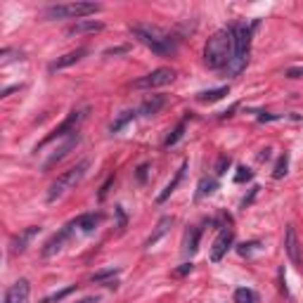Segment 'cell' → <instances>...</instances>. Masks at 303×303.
Listing matches in <instances>:
<instances>
[{
	"mask_svg": "<svg viewBox=\"0 0 303 303\" xmlns=\"http://www.w3.org/2000/svg\"><path fill=\"white\" fill-rule=\"evenodd\" d=\"M111 183H114V175H109L107 183L102 185V190H100V195H98L100 202H104V199H107V192H109V187H111Z\"/></svg>",
	"mask_w": 303,
	"mask_h": 303,
	"instance_id": "cell-32",
	"label": "cell"
},
{
	"mask_svg": "<svg viewBox=\"0 0 303 303\" xmlns=\"http://www.w3.org/2000/svg\"><path fill=\"white\" fill-rule=\"evenodd\" d=\"M230 163H232V159H230L227 154H220L216 161V175H225L227 168H230Z\"/></svg>",
	"mask_w": 303,
	"mask_h": 303,
	"instance_id": "cell-29",
	"label": "cell"
},
{
	"mask_svg": "<svg viewBox=\"0 0 303 303\" xmlns=\"http://www.w3.org/2000/svg\"><path fill=\"white\" fill-rule=\"evenodd\" d=\"M192 268H195L192 263H183V265H180V268L175 270V275H178V277H185L187 272H192Z\"/></svg>",
	"mask_w": 303,
	"mask_h": 303,
	"instance_id": "cell-36",
	"label": "cell"
},
{
	"mask_svg": "<svg viewBox=\"0 0 303 303\" xmlns=\"http://www.w3.org/2000/svg\"><path fill=\"white\" fill-rule=\"evenodd\" d=\"M287 171H289V154L284 152L280 159H277V163H275V171H272V178L275 180H280V178H284L287 175Z\"/></svg>",
	"mask_w": 303,
	"mask_h": 303,
	"instance_id": "cell-25",
	"label": "cell"
},
{
	"mask_svg": "<svg viewBox=\"0 0 303 303\" xmlns=\"http://www.w3.org/2000/svg\"><path fill=\"white\" fill-rule=\"evenodd\" d=\"M277 119H282V116H277V114H260L258 116V121H277Z\"/></svg>",
	"mask_w": 303,
	"mask_h": 303,
	"instance_id": "cell-38",
	"label": "cell"
},
{
	"mask_svg": "<svg viewBox=\"0 0 303 303\" xmlns=\"http://www.w3.org/2000/svg\"><path fill=\"white\" fill-rule=\"evenodd\" d=\"M12 90H19V86H12V88H5V90H2V98H7V95H10Z\"/></svg>",
	"mask_w": 303,
	"mask_h": 303,
	"instance_id": "cell-41",
	"label": "cell"
},
{
	"mask_svg": "<svg viewBox=\"0 0 303 303\" xmlns=\"http://www.w3.org/2000/svg\"><path fill=\"white\" fill-rule=\"evenodd\" d=\"M100 299L98 296H86V299H81V301H76V303H98Z\"/></svg>",
	"mask_w": 303,
	"mask_h": 303,
	"instance_id": "cell-40",
	"label": "cell"
},
{
	"mask_svg": "<svg viewBox=\"0 0 303 303\" xmlns=\"http://www.w3.org/2000/svg\"><path fill=\"white\" fill-rule=\"evenodd\" d=\"M171 225H173V218H171V216L159 218V223H156V227H154V232H152L150 237H147V242H145V247L150 249L152 244H156V242H159V239H161L163 235H166V232L171 230Z\"/></svg>",
	"mask_w": 303,
	"mask_h": 303,
	"instance_id": "cell-17",
	"label": "cell"
},
{
	"mask_svg": "<svg viewBox=\"0 0 303 303\" xmlns=\"http://www.w3.org/2000/svg\"><path fill=\"white\" fill-rule=\"evenodd\" d=\"M232 242H235V232H232V227H223V230H220V235L216 237V242H213V247H211V260H213V263H220L223 256L227 253V249L232 247Z\"/></svg>",
	"mask_w": 303,
	"mask_h": 303,
	"instance_id": "cell-10",
	"label": "cell"
},
{
	"mask_svg": "<svg viewBox=\"0 0 303 303\" xmlns=\"http://www.w3.org/2000/svg\"><path fill=\"white\" fill-rule=\"evenodd\" d=\"M100 220H102V213H83V216L76 218L74 223H76V227H81L83 232H93V230L100 225Z\"/></svg>",
	"mask_w": 303,
	"mask_h": 303,
	"instance_id": "cell-19",
	"label": "cell"
},
{
	"mask_svg": "<svg viewBox=\"0 0 303 303\" xmlns=\"http://www.w3.org/2000/svg\"><path fill=\"white\" fill-rule=\"evenodd\" d=\"M175 81V71L171 66H161V69H154L152 74L142 76L138 81H133V88L138 90H152V88H161V86H168Z\"/></svg>",
	"mask_w": 303,
	"mask_h": 303,
	"instance_id": "cell-7",
	"label": "cell"
},
{
	"mask_svg": "<svg viewBox=\"0 0 303 303\" xmlns=\"http://www.w3.org/2000/svg\"><path fill=\"white\" fill-rule=\"evenodd\" d=\"M74 227H76V223L71 220V223H69V225H64L62 230H59V232H54L52 237L45 242L43 251H41V256H43V258H50V256H54L57 251H62V247L66 244V239L71 237V230H74Z\"/></svg>",
	"mask_w": 303,
	"mask_h": 303,
	"instance_id": "cell-9",
	"label": "cell"
},
{
	"mask_svg": "<svg viewBox=\"0 0 303 303\" xmlns=\"http://www.w3.org/2000/svg\"><path fill=\"white\" fill-rule=\"evenodd\" d=\"M147 171H150V163H140L138 171H135V180H138V183H145V180H147Z\"/></svg>",
	"mask_w": 303,
	"mask_h": 303,
	"instance_id": "cell-31",
	"label": "cell"
},
{
	"mask_svg": "<svg viewBox=\"0 0 303 303\" xmlns=\"http://www.w3.org/2000/svg\"><path fill=\"white\" fill-rule=\"evenodd\" d=\"M230 93V88L227 86H220V88H213V90H206V93H199L197 100L202 102V104H211V102H218V100H223Z\"/></svg>",
	"mask_w": 303,
	"mask_h": 303,
	"instance_id": "cell-21",
	"label": "cell"
},
{
	"mask_svg": "<svg viewBox=\"0 0 303 303\" xmlns=\"http://www.w3.org/2000/svg\"><path fill=\"white\" fill-rule=\"evenodd\" d=\"M199 237H202V230H199V227H190V230L185 232L183 251L187 253V256H192V253H197V249H199Z\"/></svg>",
	"mask_w": 303,
	"mask_h": 303,
	"instance_id": "cell-18",
	"label": "cell"
},
{
	"mask_svg": "<svg viewBox=\"0 0 303 303\" xmlns=\"http://www.w3.org/2000/svg\"><path fill=\"white\" fill-rule=\"evenodd\" d=\"M287 78H303V66H292V69H287L284 71Z\"/></svg>",
	"mask_w": 303,
	"mask_h": 303,
	"instance_id": "cell-33",
	"label": "cell"
},
{
	"mask_svg": "<svg viewBox=\"0 0 303 303\" xmlns=\"http://www.w3.org/2000/svg\"><path fill=\"white\" fill-rule=\"evenodd\" d=\"M119 272H121L119 268H107V270H100V272H95V275H93V282H104V284H107V282H111L109 277H116Z\"/></svg>",
	"mask_w": 303,
	"mask_h": 303,
	"instance_id": "cell-28",
	"label": "cell"
},
{
	"mask_svg": "<svg viewBox=\"0 0 303 303\" xmlns=\"http://www.w3.org/2000/svg\"><path fill=\"white\" fill-rule=\"evenodd\" d=\"M78 142H81V135H78V133H74V135H69V138L64 140V145H59V147L54 150V154H50V159H48V161L43 163V168H45V171H50V168H52V166H54L57 161H62V159H64L66 154H69V152L74 150V147L78 145Z\"/></svg>",
	"mask_w": 303,
	"mask_h": 303,
	"instance_id": "cell-13",
	"label": "cell"
},
{
	"mask_svg": "<svg viewBox=\"0 0 303 303\" xmlns=\"http://www.w3.org/2000/svg\"><path fill=\"white\" fill-rule=\"evenodd\" d=\"M86 114H88V109H74V111H69V114H66V119L62 121V123H59V126H57V128H54L52 133H50V135H48V138H45V140L41 142V145H38V147H36V152L43 150L45 145H50V142L57 140V138H66V135H74L76 128L81 126V121L86 119Z\"/></svg>",
	"mask_w": 303,
	"mask_h": 303,
	"instance_id": "cell-6",
	"label": "cell"
},
{
	"mask_svg": "<svg viewBox=\"0 0 303 303\" xmlns=\"http://www.w3.org/2000/svg\"><path fill=\"white\" fill-rule=\"evenodd\" d=\"M130 33H133V38H138L145 48H150L156 54H171L178 48V41L171 33L159 26H152V24H135V26H130Z\"/></svg>",
	"mask_w": 303,
	"mask_h": 303,
	"instance_id": "cell-2",
	"label": "cell"
},
{
	"mask_svg": "<svg viewBox=\"0 0 303 303\" xmlns=\"http://www.w3.org/2000/svg\"><path fill=\"white\" fill-rule=\"evenodd\" d=\"M258 190H260V187H253V190H251V195H249V197H244V202H242V206H244V208H247V206H249L251 202H253V197L258 195Z\"/></svg>",
	"mask_w": 303,
	"mask_h": 303,
	"instance_id": "cell-37",
	"label": "cell"
},
{
	"mask_svg": "<svg viewBox=\"0 0 303 303\" xmlns=\"http://www.w3.org/2000/svg\"><path fill=\"white\" fill-rule=\"evenodd\" d=\"M256 247H258V242H249V244H242V247H239V253H242V256H249L251 251L256 249Z\"/></svg>",
	"mask_w": 303,
	"mask_h": 303,
	"instance_id": "cell-34",
	"label": "cell"
},
{
	"mask_svg": "<svg viewBox=\"0 0 303 303\" xmlns=\"http://www.w3.org/2000/svg\"><path fill=\"white\" fill-rule=\"evenodd\" d=\"M218 190V180L213 178H202L199 185H197V199H204L206 195H213Z\"/></svg>",
	"mask_w": 303,
	"mask_h": 303,
	"instance_id": "cell-23",
	"label": "cell"
},
{
	"mask_svg": "<svg viewBox=\"0 0 303 303\" xmlns=\"http://www.w3.org/2000/svg\"><path fill=\"white\" fill-rule=\"evenodd\" d=\"M183 135H185V121H180V123H178V126H175L171 133H168V138L163 140V147H166V150H168V147H173V145L180 140Z\"/></svg>",
	"mask_w": 303,
	"mask_h": 303,
	"instance_id": "cell-26",
	"label": "cell"
},
{
	"mask_svg": "<svg viewBox=\"0 0 303 303\" xmlns=\"http://www.w3.org/2000/svg\"><path fill=\"white\" fill-rule=\"evenodd\" d=\"M235 54V36L232 29H220L216 31L204 45V62L208 69H223L230 64Z\"/></svg>",
	"mask_w": 303,
	"mask_h": 303,
	"instance_id": "cell-1",
	"label": "cell"
},
{
	"mask_svg": "<svg viewBox=\"0 0 303 303\" xmlns=\"http://www.w3.org/2000/svg\"><path fill=\"white\" fill-rule=\"evenodd\" d=\"M114 211H116V218H119V230H123L126 227V211H123V206H116Z\"/></svg>",
	"mask_w": 303,
	"mask_h": 303,
	"instance_id": "cell-35",
	"label": "cell"
},
{
	"mask_svg": "<svg viewBox=\"0 0 303 303\" xmlns=\"http://www.w3.org/2000/svg\"><path fill=\"white\" fill-rule=\"evenodd\" d=\"M98 2H66V5H52V7H48L45 10V17L48 19H83L88 14H95L100 12Z\"/></svg>",
	"mask_w": 303,
	"mask_h": 303,
	"instance_id": "cell-5",
	"label": "cell"
},
{
	"mask_svg": "<svg viewBox=\"0 0 303 303\" xmlns=\"http://www.w3.org/2000/svg\"><path fill=\"white\" fill-rule=\"evenodd\" d=\"M135 116H138V111H135V109H126V111H121L119 116H116V121H111L109 130H111V133H119V130L126 128V126H128Z\"/></svg>",
	"mask_w": 303,
	"mask_h": 303,
	"instance_id": "cell-22",
	"label": "cell"
},
{
	"mask_svg": "<svg viewBox=\"0 0 303 303\" xmlns=\"http://www.w3.org/2000/svg\"><path fill=\"white\" fill-rule=\"evenodd\" d=\"M251 31L249 26H232V36H235V54L227 64V71L232 76L242 74V69L247 66L249 59V45H251Z\"/></svg>",
	"mask_w": 303,
	"mask_h": 303,
	"instance_id": "cell-4",
	"label": "cell"
},
{
	"mask_svg": "<svg viewBox=\"0 0 303 303\" xmlns=\"http://www.w3.org/2000/svg\"><path fill=\"white\" fill-rule=\"evenodd\" d=\"M104 29L102 22H95V19H81V22L71 24L66 29V36H83V33H98Z\"/></svg>",
	"mask_w": 303,
	"mask_h": 303,
	"instance_id": "cell-14",
	"label": "cell"
},
{
	"mask_svg": "<svg viewBox=\"0 0 303 303\" xmlns=\"http://www.w3.org/2000/svg\"><path fill=\"white\" fill-rule=\"evenodd\" d=\"M38 232H41V225H31V227H26V230H22V232H17L10 242V251L12 253H24L26 247L31 244V239L36 237Z\"/></svg>",
	"mask_w": 303,
	"mask_h": 303,
	"instance_id": "cell-12",
	"label": "cell"
},
{
	"mask_svg": "<svg viewBox=\"0 0 303 303\" xmlns=\"http://www.w3.org/2000/svg\"><path fill=\"white\" fill-rule=\"evenodd\" d=\"M29 294H31L29 280H17L10 289L5 292V301L2 303H29Z\"/></svg>",
	"mask_w": 303,
	"mask_h": 303,
	"instance_id": "cell-11",
	"label": "cell"
},
{
	"mask_svg": "<svg viewBox=\"0 0 303 303\" xmlns=\"http://www.w3.org/2000/svg\"><path fill=\"white\" fill-rule=\"evenodd\" d=\"M163 104H166V95H152L140 104V114L142 116H156L163 109Z\"/></svg>",
	"mask_w": 303,
	"mask_h": 303,
	"instance_id": "cell-16",
	"label": "cell"
},
{
	"mask_svg": "<svg viewBox=\"0 0 303 303\" xmlns=\"http://www.w3.org/2000/svg\"><path fill=\"white\" fill-rule=\"evenodd\" d=\"M251 178H253V171L247 168V166H239L237 173H235V183H247V180H251Z\"/></svg>",
	"mask_w": 303,
	"mask_h": 303,
	"instance_id": "cell-30",
	"label": "cell"
},
{
	"mask_svg": "<svg viewBox=\"0 0 303 303\" xmlns=\"http://www.w3.org/2000/svg\"><path fill=\"white\" fill-rule=\"evenodd\" d=\"M185 171H187V161H185L183 166L178 168V173H175V178H173V180H171V183H168V185H166V190H163L161 195L156 197V202H159V204H163V202H166V199H168V197H171V195H173V192H175V187L180 185V180H183Z\"/></svg>",
	"mask_w": 303,
	"mask_h": 303,
	"instance_id": "cell-20",
	"label": "cell"
},
{
	"mask_svg": "<svg viewBox=\"0 0 303 303\" xmlns=\"http://www.w3.org/2000/svg\"><path fill=\"white\" fill-rule=\"evenodd\" d=\"M270 152H272V150H263V152L258 154V159H260V161H268V159H270Z\"/></svg>",
	"mask_w": 303,
	"mask_h": 303,
	"instance_id": "cell-39",
	"label": "cell"
},
{
	"mask_svg": "<svg viewBox=\"0 0 303 303\" xmlns=\"http://www.w3.org/2000/svg\"><path fill=\"white\" fill-rule=\"evenodd\" d=\"M284 251L296 268H303V249H301V242L296 237V230L294 225H287L284 230Z\"/></svg>",
	"mask_w": 303,
	"mask_h": 303,
	"instance_id": "cell-8",
	"label": "cell"
},
{
	"mask_svg": "<svg viewBox=\"0 0 303 303\" xmlns=\"http://www.w3.org/2000/svg\"><path fill=\"white\" fill-rule=\"evenodd\" d=\"M88 166H90V161H88V159H83V161L76 163L74 168H69L66 173H62L52 185H50V190H48V197H45V199L52 204V202H57V199L64 195V192L74 190L76 185L83 180V175H86V171H88Z\"/></svg>",
	"mask_w": 303,
	"mask_h": 303,
	"instance_id": "cell-3",
	"label": "cell"
},
{
	"mask_svg": "<svg viewBox=\"0 0 303 303\" xmlns=\"http://www.w3.org/2000/svg\"><path fill=\"white\" fill-rule=\"evenodd\" d=\"M76 292V284H69L66 289H62V292H54V294H50L48 299H43V303H57V301H64L69 294H74Z\"/></svg>",
	"mask_w": 303,
	"mask_h": 303,
	"instance_id": "cell-27",
	"label": "cell"
},
{
	"mask_svg": "<svg viewBox=\"0 0 303 303\" xmlns=\"http://www.w3.org/2000/svg\"><path fill=\"white\" fill-rule=\"evenodd\" d=\"M88 50L86 48H78V50H71V52H66L64 57H59V59H54L52 64L48 66L50 71H59V69H66V66H71V64H76L78 59H83V54H86Z\"/></svg>",
	"mask_w": 303,
	"mask_h": 303,
	"instance_id": "cell-15",
	"label": "cell"
},
{
	"mask_svg": "<svg viewBox=\"0 0 303 303\" xmlns=\"http://www.w3.org/2000/svg\"><path fill=\"white\" fill-rule=\"evenodd\" d=\"M235 303H258V294L253 292V289L242 287V289L235 292Z\"/></svg>",
	"mask_w": 303,
	"mask_h": 303,
	"instance_id": "cell-24",
	"label": "cell"
}]
</instances>
